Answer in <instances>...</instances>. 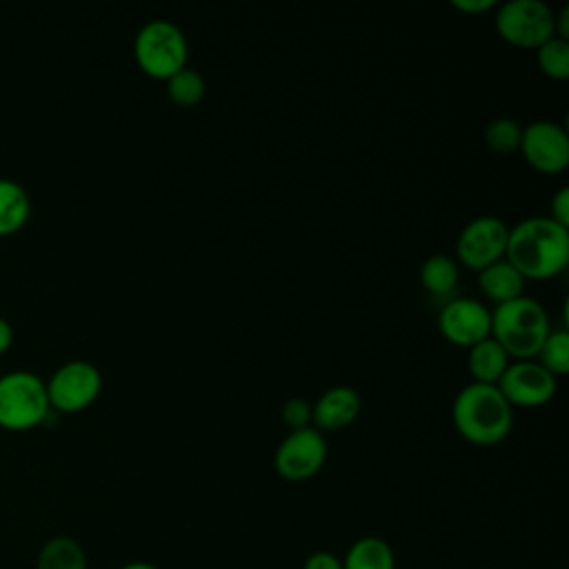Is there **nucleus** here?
Here are the masks:
<instances>
[{"label": "nucleus", "instance_id": "1", "mask_svg": "<svg viewBox=\"0 0 569 569\" xmlns=\"http://www.w3.org/2000/svg\"><path fill=\"white\" fill-rule=\"evenodd\" d=\"M505 258L522 278H551L567 267L569 229L549 216H531L509 229Z\"/></svg>", "mask_w": 569, "mask_h": 569}, {"label": "nucleus", "instance_id": "2", "mask_svg": "<svg viewBox=\"0 0 569 569\" xmlns=\"http://www.w3.org/2000/svg\"><path fill=\"white\" fill-rule=\"evenodd\" d=\"M451 418L456 431L465 440L489 447L507 438L511 431L513 411L496 385L469 382L456 393Z\"/></svg>", "mask_w": 569, "mask_h": 569}, {"label": "nucleus", "instance_id": "3", "mask_svg": "<svg viewBox=\"0 0 569 569\" xmlns=\"http://www.w3.org/2000/svg\"><path fill=\"white\" fill-rule=\"evenodd\" d=\"M549 331L547 311L536 298L518 296L491 311V338L516 360H531Z\"/></svg>", "mask_w": 569, "mask_h": 569}, {"label": "nucleus", "instance_id": "4", "mask_svg": "<svg viewBox=\"0 0 569 569\" xmlns=\"http://www.w3.org/2000/svg\"><path fill=\"white\" fill-rule=\"evenodd\" d=\"M187 53L189 44L182 29L167 18L144 22L133 38V58L138 67L156 80H167L184 69Z\"/></svg>", "mask_w": 569, "mask_h": 569}, {"label": "nucleus", "instance_id": "5", "mask_svg": "<svg viewBox=\"0 0 569 569\" xmlns=\"http://www.w3.org/2000/svg\"><path fill=\"white\" fill-rule=\"evenodd\" d=\"M51 411L47 382L29 369L0 373V425L4 429H29L44 422Z\"/></svg>", "mask_w": 569, "mask_h": 569}, {"label": "nucleus", "instance_id": "6", "mask_svg": "<svg viewBox=\"0 0 569 569\" xmlns=\"http://www.w3.org/2000/svg\"><path fill=\"white\" fill-rule=\"evenodd\" d=\"M496 31L509 44L536 49L553 38V9L542 0H507L498 7Z\"/></svg>", "mask_w": 569, "mask_h": 569}, {"label": "nucleus", "instance_id": "7", "mask_svg": "<svg viewBox=\"0 0 569 569\" xmlns=\"http://www.w3.org/2000/svg\"><path fill=\"white\" fill-rule=\"evenodd\" d=\"M44 382L51 409L80 411L98 398L102 389V373L93 362L76 358L62 362Z\"/></svg>", "mask_w": 569, "mask_h": 569}, {"label": "nucleus", "instance_id": "8", "mask_svg": "<svg viewBox=\"0 0 569 569\" xmlns=\"http://www.w3.org/2000/svg\"><path fill=\"white\" fill-rule=\"evenodd\" d=\"M327 460V442L325 436L313 429H296L289 431L276 449L273 467L276 473L289 482H302L316 476Z\"/></svg>", "mask_w": 569, "mask_h": 569}, {"label": "nucleus", "instance_id": "9", "mask_svg": "<svg viewBox=\"0 0 569 569\" xmlns=\"http://www.w3.org/2000/svg\"><path fill=\"white\" fill-rule=\"evenodd\" d=\"M507 236L509 227L505 224V220L489 213L478 216L469 220L458 233L456 256L465 267L480 271L491 262L505 258Z\"/></svg>", "mask_w": 569, "mask_h": 569}, {"label": "nucleus", "instance_id": "10", "mask_svg": "<svg viewBox=\"0 0 569 569\" xmlns=\"http://www.w3.org/2000/svg\"><path fill=\"white\" fill-rule=\"evenodd\" d=\"M525 160L542 173H560L569 164V136L553 120H533L522 129L520 147Z\"/></svg>", "mask_w": 569, "mask_h": 569}, {"label": "nucleus", "instance_id": "11", "mask_svg": "<svg viewBox=\"0 0 569 569\" xmlns=\"http://www.w3.org/2000/svg\"><path fill=\"white\" fill-rule=\"evenodd\" d=\"M438 329L451 345L469 349L491 336V311L476 298H451L438 313Z\"/></svg>", "mask_w": 569, "mask_h": 569}, {"label": "nucleus", "instance_id": "12", "mask_svg": "<svg viewBox=\"0 0 569 569\" xmlns=\"http://www.w3.org/2000/svg\"><path fill=\"white\" fill-rule=\"evenodd\" d=\"M505 400L513 407H538L553 398L556 376H551L542 365L531 360L509 362L496 382Z\"/></svg>", "mask_w": 569, "mask_h": 569}, {"label": "nucleus", "instance_id": "13", "mask_svg": "<svg viewBox=\"0 0 569 569\" xmlns=\"http://www.w3.org/2000/svg\"><path fill=\"white\" fill-rule=\"evenodd\" d=\"M360 413V396L349 385H336L322 391L311 405V425L322 431H338L351 425Z\"/></svg>", "mask_w": 569, "mask_h": 569}, {"label": "nucleus", "instance_id": "14", "mask_svg": "<svg viewBox=\"0 0 569 569\" xmlns=\"http://www.w3.org/2000/svg\"><path fill=\"white\" fill-rule=\"evenodd\" d=\"M478 287L489 300L500 305L522 296L525 278L507 258H500L478 271Z\"/></svg>", "mask_w": 569, "mask_h": 569}, {"label": "nucleus", "instance_id": "15", "mask_svg": "<svg viewBox=\"0 0 569 569\" xmlns=\"http://www.w3.org/2000/svg\"><path fill=\"white\" fill-rule=\"evenodd\" d=\"M31 213V198L22 182L0 176V236L18 231Z\"/></svg>", "mask_w": 569, "mask_h": 569}, {"label": "nucleus", "instance_id": "16", "mask_svg": "<svg viewBox=\"0 0 569 569\" xmlns=\"http://www.w3.org/2000/svg\"><path fill=\"white\" fill-rule=\"evenodd\" d=\"M507 365H509L507 351L491 336L469 347L467 367H469V373L473 376V382L496 385L502 371L507 369Z\"/></svg>", "mask_w": 569, "mask_h": 569}, {"label": "nucleus", "instance_id": "17", "mask_svg": "<svg viewBox=\"0 0 569 569\" xmlns=\"http://www.w3.org/2000/svg\"><path fill=\"white\" fill-rule=\"evenodd\" d=\"M342 569H396V553L387 540L365 536L347 549Z\"/></svg>", "mask_w": 569, "mask_h": 569}, {"label": "nucleus", "instance_id": "18", "mask_svg": "<svg viewBox=\"0 0 569 569\" xmlns=\"http://www.w3.org/2000/svg\"><path fill=\"white\" fill-rule=\"evenodd\" d=\"M36 569H87V553L76 538L53 536L40 547Z\"/></svg>", "mask_w": 569, "mask_h": 569}, {"label": "nucleus", "instance_id": "19", "mask_svg": "<svg viewBox=\"0 0 569 569\" xmlns=\"http://www.w3.org/2000/svg\"><path fill=\"white\" fill-rule=\"evenodd\" d=\"M458 282V262L451 256L433 253L420 264V284L433 296H449Z\"/></svg>", "mask_w": 569, "mask_h": 569}, {"label": "nucleus", "instance_id": "20", "mask_svg": "<svg viewBox=\"0 0 569 569\" xmlns=\"http://www.w3.org/2000/svg\"><path fill=\"white\" fill-rule=\"evenodd\" d=\"M167 96L178 107H196L204 96V78L196 69H180L167 78Z\"/></svg>", "mask_w": 569, "mask_h": 569}, {"label": "nucleus", "instance_id": "21", "mask_svg": "<svg viewBox=\"0 0 569 569\" xmlns=\"http://www.w3.org/2000/svg\"><path fill=\"white\" fill-rule=\"evenodd\" d=\"M536 60L545 76L551 80H567L569 78V40L549 38L540 47H536Z\"/></svg>", "mask_w": 569, "mask_h": 569}, {"label": "nucleus", "instance_id": "22", "mask_svg": "<svg viewBox=\"0 0 569 569\" xmlns=\"http://www.w3.org/2000/svg\"><path fill=\"white\" fill-rule=\"evenodd\" d=\"M538 365H542L551 376H565L569 371V333L549 331L538 349Z\"/></svg>", "mask_w": 569, "mask_h": 569}, {"label": "nucleus", "instance_id": "23", "mask_svg": "<svg viewBox=\"0 0 569 569\" xmlns=\"http://www.w3.org/2000/svg\"><path fill=\"white\" fill-rule=\"evenodd\" d=\"M520 136H522V127L513 118H507V116L493 118L485 127V142L496 153L516 151L520 147Z\"/></svg>", "mask_w": 569, "mask_h": 569}, {"label": "nucleus", "instance_id": "24", "mask_svg": "<svg viewBox=\"0 0 569 569\" xmlns=\"http://www.w3.org/2000/svg\"><path fill=\"white\" fill-rule=\"evenodd\" d=\"M280 418L289 427V431L305 429L311 425V402H307L305 398H289L282 405Z\"/></svg>", "mask_w": 569, "mask_h": 569}, {"label": "nucleus", "instance_id": "25", "mask_svg": "<svg viewBox=\"0 0 569 569\" xmlns=\"http://www.w3.org/2000/svg\"><path fill=\"white\" fill-rule=\"evenodd\" d=\"M551 220L569 229V187H560L551 198Z\"/></svg>", "mask_w": 569, "mask_h": 569}, {"label": "nucleus", "instance_id": "26", "mask_svg": "<svg viewBox=\"0 0 569 569\" xmlns=\"http://www.w3.org/2000/svg\"><path fill=\"white\" fill-rule=\"evenodd\" d=\"M302 569H342V558L331 551H313Z\"/></svg>", "mask_w": 569, "mask_h": 569}, {"label": "nucleus", "instance_id": "27", "mask_svg": "<svg viewBox=\"0 0 569 569\" xmlns=\"http://www.w3.org/2000/svg\"><path fill=\"white\" fill-rule=\"evenodd\" d=\"M451 4L465 13H480L496 7V0H451Z\"/></svg>", "mask_w": 569, "mask_h": 569}, {"label": "nucleus", "instance_id": "28", "mask_svg": "<svg viewBox=\"0 0 569 569\" xmlns=\"http://www.w3.org/2000/svg\"><path fill=\"white\" fill-rule=\"evenodd\" d=\"M11 340H13V329H11L9 320H7L4 316H0V353H2L4 349H9Z\"/></svg>", "mask_w": 569, "mask_h": 569}, {"label": "nucleus", "instance_id": "29", "mask_svg": "<svg viewBox=\"0 0 569 569\" xmlns=\"http://www.w3.org/2000/svg\"><path fill=\"white\" fill-rule=\"evenodd\" d=\"M120 569H158V567L151 565V562H147V560H131V562L122 565Z\"/></svg>", "mask_w": 569, "mask_h": 569}]
</instances>
